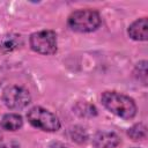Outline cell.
I'll use <instances>...</instances> for the list:
<instances>
[{"label":"cell","mask_w":148,"mask_h":148,"mask_svg":"<svg viewBox=\"0 0 148 148\" xmlns=\"http://www.w3.org/2000/svg\"><path fill=\"white\" fill-rule=\"evenodd\" d=\"M120 145V138L114 132H97L92 140V148H116Z\"/></svg>","instance_id":"6"},{"label":"cell","mask_w":148,"mask_h":148,"mask_svg":"<svg viewBox=\"0 0 148 148\" xmlns=\"http://www.w3.org/2000/svg\"><path fill=\"white\" fill-rule=\"evenodd\" d=\"M0 139H1V134H0Z\"/></svg>","instance_id":"16"},{"label":"cell","mask_w":148,"mask_h":148,"mask_svg":"<svg viewBox=\"0 0 148 148\" xmlns=\"http://www.w3.org/2000/svg\"><path fill=\"white\" fill-rule=\"evenodd\" d=\"M50 148H67V147L64 143H61V142H53L50 146Z\"/></svg>","instance_id":"14"},{"label":"cell","mask_w":148,"mask_h":148,"mask_svg":"<svg viewBox=\"0 0 148 148\" xmlns=\"http://www.w3.org/2000/svg\"><path fill=\"white\" fill-rule=\"evenodd\" d=\"M127 135L134 140V141H140L147 138V127L145 124L142 123H138L135 125H133L132 127L128 128L127 131Z\"/></svg>","instance_id":"12"},{"label":"cell","mask_w":148,"mask_h":148,"mask_svg":"<svg viewBox=\"0 0 148 148\" xmlns=\"http://www.w3.org/2000/svg\"><path fill=\"white\" fill-rule=\"evenodd\" d=\"M23 126V118L17 113H6L1 119V127L6 131H18Z\"/></svg>","instance_id":"9"},{"label":"cell","mask_w":148,"mask_h":148,"mask_svg":"<svg viewBox=\"0 0 148 148\" xmlns=\"http://www.w3.org/2000/svg\"><path fill=\"white\" fill-rule=\"evenodd\" d=\"M23 45V38L18 34H8L2 37L0 42V51L2 53H9Z\"/></svg>","instance_id":"8"},{"label":"cell","mask_w":148,"mask_h":148,"mask_svg":"<svg viewBox=\"0 0 148 148\" xmlns=\"http://www.w3.org/2000/svg\"><path fill=\"white\" fill-rule=\"evenodd\" d=\"M134 76L142 82V84H147V61H139L134 68Z\"/></svg>","instance_id":"13"},{"label":"cell","mask_w":148,"mask_h":148,"mask_svg":"<svg viewBox=\"0 0 148 148\" xmlns=\"http://www.w3.org/2000/svg\"><path fill=\"white\" fill-rule=\"evenodd\" d=\"M2 101L10 110H22L31 102V96L28 89L21 86H7L2 91Z\"/></svg>","instance_id":"5"},{"label":"cell","mask_w":148,"mask_h":148,"mask_svg":"<svg viewBox=\"0 0 148 148\" xmlns=\"http://www.w3.org/2000/svg\"><path fill=\"white\" fill-rule=\"evenodd\" d=\"M128 36L139 42H146L148 39V20L147 17H140L132 22L127 29Z\"/></svg>","instance_id":"7"},{"label":"cell","mask_w":148,"mask_h":148,"mask_svg":"<svg viewBox=\"0 0 148 148\" xmlns=\"http://www.w3.org/2000/svg\"><path fill=\"white\" fill-rule=\"evenodd\" d=\"M29 44L32 51L43 54L51 56L57 52V34L53 30H40L30 35Z\"/></svg>","instance_id":"4"},{"label":"cell","mask_w":148,"mask_h":148,"mask_svg":"<svg viewBox=\"0 0 148 148\" xmlns=\"http://www.w3.org/2000/svg\"><path fill=\"white\" fill-rule=\"evenodd\" d=\"M102 24V17L95 9L86 8L74 10L67 20V25L76 32H92Z\"/></svg>","instance_id":"2"},{"label":"cell","mask_w":148,"mask_h":148,"mask_svg":"<svg viewBox=\"0 0 148 148\" xmlns=\"http://www.w3.org/2000/svg\"><path fill=\"white\" fill-rule=\"evenodd\" d=\"M74 112L82 118H92L97 116V109L94 104L89 102H77L73 106Z\"/></svg>","instance_id":"10"},{"label":"cell","mask_w":148,"mask_h":148,"mask_svg":"<svg viewBox=\"0 0 148 148\" xmlns=\"http://www.w3.org/2000/svg\"><path fill=\"white\" fill-rule=\"evenodd\" d=\"M27 119L31 126L44 132H57L61 127L60 119L43 106H34L27 112Z\"/></svg>","instance_id":"3"},{"label":"cell","mask_w":148,"mask_h":148,"mask_svg":"<svg viewBox=\"0 0 148 148\" xmlns=\"http://www.w3.org/2000/svg\"><path fill=\"white\" fill-rule=\"evenodd\" d=\"M67 134H68V138L73 142H76L79 145H82V143H84L88 140L87 131L82 126H80V125H75V126L69 127Z\"/></svg>","instance_id":"11"},{"label":"cell","mask_w":148,"mask_h":148,"mask_svg":"<svg viewBox=\"0 0 148 148\" xmlns=\"http://www.w3.org/2000/svg\"><path fill=\"white\" fill-rule=\"evenodd\" d=\"M101 102L109 112L125 120L133 119L138 112L136 103L132 97L114 90L104 91L101 95Z\"/></svg>","instance_id":"1"},{"label":"cell","mask_w":148,"mask_h":148,"mask_svg":"<svg viewBox=\"0 0 148 148\" xmlns=\"http://www.w3.org/2000/svg\"><path fill=\"white\" fill-rule=\"evenodd\" d=\"M131 148H139V147H131Z\"/></svg>","instance_id":"15"}]
</instances>
